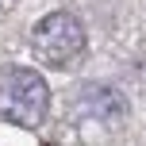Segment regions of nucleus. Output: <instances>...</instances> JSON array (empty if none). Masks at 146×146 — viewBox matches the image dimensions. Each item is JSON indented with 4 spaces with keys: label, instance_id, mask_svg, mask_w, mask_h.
I'll return each instance as SVG.
<instances>
[{
    "label": "nucleus",
    "instance_id": "obj_1",
    "mask_svg": "<svg viewBox=\"0 0 146 146\" xmlns=\"http://www.w3.org/2000/svg\"><path fill=\"white\" fill-rule=\"evenodd\" d=\"M50 108V88L35 69L12 66L0 73V115L19 127H38Z\"/></svg>",
    "mask_w": 146,
    "mask_h": 146
},
{
    "label": "nucleus",
    "instance_id": "obj_2",
    "mask_svg": "<svg viewBox=\"0 0 146 146\" xmlns=\"http://www.w3.org/2000/svg\"><path fill=\"white\" fill-rule=\"evenodd\" d=\"M31 46L35 54L46 62V66L66 69L85 54V27L77 23V15L69 12H50L35 23V35H31Z\"/></svg>",
    "mask_w": 146,
    "mask_h": 146
},
{
    "label": "nucleus",
    "instance_id": "obj_3",
    "mask_svg": "<svg viewBox=\"0 0 146 146\" xmlns=\"http://www.w3.org/2000/svg\"><path fill=\"white\" fill-rule=\"evenodd\" d=\"M81 108L92 119H104V123H119L127 119V100L108 85H85V96H81Z\"/></svg>",
    "mask_w": 146,
    "mask_h": 146
}]
</instances>
